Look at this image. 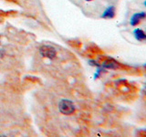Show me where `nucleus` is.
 I'll return each mask as SVG.
<instances>
[{
	"mask_svg": "<svg viewBox=\"0 0 146 137\" xmlns=\"http://www.w3.org/2000/svg\"><path fill=\"white\" fill-rule=\"evenodd\" d=\"M59 111L62 112L63 114H66V115H70L72 114L75 111V106L70 100H62L60 102H59Z\"/></svg>",
	"mask_w": 146,
	"mask_h": 137,
	"instance_id": "f257e3e1",
	"label": "nucleus"
},
{
	"mask_svg": "<svg viewBox=\"0 0 146 137\" xmlns=\"http://www.w3.org/2000/svg\"><path fill=\"white\" fill-rule=\"evenodd\" d=\"M146 18V12H137V13H134L133 15H132L130 18V25L131 27H136L138 26L141 21Z\"/></svg>",
	"mask_w": 146,
	"mask_h": 137,
	"instance_id": "f03ea898",
	"label": "nucleus"
},
{
	"mask_svg": "<svg viewBox=\"0 0 146 137\" xmlns=\"http://www.w3.org/2000/svg\"><path fill=\"white\" fill-rule=\"evenodd\" d=\"M40 53L43 55L44 57L48 58V59H54L56 56V51L55 49L48 46H43L40 48Z\"/></svg>",
	"mask_w": 146,
	"mask_h": 137,
	"instance_id": "7ed1b4c3",
	"label": "nucleus"
},
{
	"mask_svg": "<svg viewBox=\"0 0 146 137\" xmlns=\"http://www.w3.org/2000/svg\"><path fill=\"white\" fill-rule=\"evenodd\" d=\"M115 16H116V8L115 7L111 6L105 9V11L102 15V17L105 18V19H111V18L115 17Z\"/></svg>",
	"mask_w": 146,
	"mask_h": 137,
	"instance_id": "20e7f679",
	"label": "nucleus"
},
{
	"mask_svg": "<svg viewBox=\"0 0 146 137\" xmlns=\"http://www.w3.org/2000/svg\"><path fill=\"white\" fill-rule=\"evenodd\" d=\"M133 36L136 40L146 41V32L141 29H135L133 30Z\"/></svg>",
	"mask_w": 146,
	"mask_h": 137,
	"instance_id": "39448f33",
	"label": "nucleus"
},
{
	"mask_svg": "<svg viewBox=\"0 0 146 137\" xmlns=\"http://www.w3.org/2000/svg\"><path fill=\"white\" fill-rule=\"evenodd\" d=\"M103 67L107 68H112V70H116V68H120V65L117 61H115L112 59H109L107 61H105L103 63Z\"/></svg>",
	"mask_w": 146,
	"mask_h": 137,
	"instance_id": "423d86ee",
	"label": "nucleus"
},
{
	"mask_svg": "<svg viewBox=\"0 0 146 137\" xmlns=\"http://www.w3.org/2000/svg\"><path fill=\"white\" fill-rule=\"evenodd\" d=\"M143 4H144V6H145V7H146V0L144 1V3H143Z\"/></svg>",
	"mask_w": 146,
	"mask_h": 137,
	"instance_id": "0eeeda50",
	"label": "nucleus"
},
{
	"mask_svg": "<svg viewBox=\"0 0 146 137\" xmlns=\"http://www.w3.org/2000/svg\"><path fill=\"white\" fill-rule=\"evenodd\" d=\"M86 1H92V0H86Z\"/></svg>",
	"mask_w": 146,
	"mask_h": 137,
	"instance_id": "6e6552de",
	"label": "nucleus"
}]
</instances>
